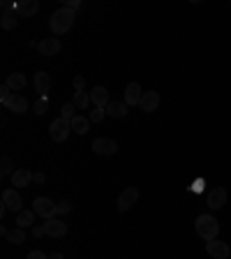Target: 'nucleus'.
Returning a JSON list of instances; mask_svg holds the SVG:
<instances>
[{"instance_id":"obj_1","label":"nucleus","mask_w":231,"mask_h":259,"mask_svg":"<svg viewBox=\"0 0 231 259\" xmlns=\"http://www.w3.org/2000/svg\"><path fill=\"white\" fill-rule=\"evenodd\" d=\"M74 19H77V12H72L70 7H58L56 12L51 14V19H49V28H51L53 35H65L70 33V28L74 26Z\"/></svg>"},{"instance_id":"obj_2","label":"nucleus","mask_w":231,"mask_h":259,"mask_svg":"<svg viewBox=\"0 0 231 259\" xmlns=\"http://www.w3.org/2000/svg\"><path fill=\"white\" fill-rule=\"evenodd\" d=\"M194 229H197V234L204 241H213V239H218V234H220V222L213 218L211 213H204V215H199L194 220Z\"/></svg>"},{"instance_id":"obj_3","label":"nucleus","mask_w":231,"mask_h":259,"mask_svg":"<svg viewBox=\"0 0 231 259\" xmlns=\"http://www.w3.org/2000/svg\"><path fill=\"white\" fill-rule=\"evenodd\" d=\"M70 130H72V123L65 118H56L51 120V125H49V134H51V139L56 144H63V141L70 137Z\"/></svg>"},{"instance_id":"obj_4","label":"nucleus","mask_w":231,"mask_h":259,"mask_svg":"<svg viewBox=\"0 0 231 259\" xmlns=\"http://www.w3.org/2000/svg\"><path fill=\"white\" fill-rule=\"evenodd\" d=\"M33 211L44 220L56 218V204H53L49 197H37V199L33 201Z\"/></svg>"},{"instance_id":"obj_5","label":"nucleus","mask_w":231,"mask_h":259,"mask_svg":"<svg viewBox=\"0 0 231 259\" xmlns=\"http://www.w3.org/2000/svg\"><path fill=\"white\" fill-rule=\"evenodd\" d=\"M225 204H227L225 187H213V190H208V194H206V206L211 208V211H220Z\"/></svg>"},{"instance_id":"obj_6","label":"nucleus","mask_w":231,"mask_h":259,"mask_svg":"<svg viewBox=\"0 0 231 259\" xmlns=\"http://www.w3.org/2000/svg\"><path fill=\"white\" fill-rule=\"evenodd\" d=\"M206 253L211 255L213 259H229V255H231V248L227 246L225 241H218V239H213V241H206Z\"/></svg>"},{"instance_id":"obj_7","label":"nucleus","mask_w":231,"mask_h":259,"mask_svg":"<svg viewBox=\"0 0 231 259\" xmlns=\"http://www.w3.org/2000/svg\"><path fill=\"white\" fill-rule=\"evenodd\" d=\"M2 204H5L9 211H14V213L23 211V199H21V194L16 192L14 187H7V190H2Z\"/></svg>"},{"instance_id":"obj_8","label":"nucleus","mask_w":231,"mask_h":259,"mask_svg":"<svg viewBox=\"0 0 231 259\" xmlns=\"http://www.w3.org/2000/svg\"><path fill=\"white\" fill-rule=\"evenodd\" d=\"M137 199H139V190H137V187H127L125 192H120L118 201H116V206H118L120 213H125V211H130V208L137 204Z\"/></svg>"},{"instance_id":"obj_9","label":"nucleus","mask_w":231,"mask_h":259,"mask_svg":"<svg viewBox=\"0 0 231 259\" xmlns=\"http://www.w3.org/2000/svg\"><path fill=\"white\" fill-rule=\"evenodd\" d=\"M92 151L97 155H113L116 151H118V144L113 139H106V137H97V139L92 141Z\"/></svg>"},{"instance_id":"obj_10","label":"nucleus","mask_w":231,"mask_h":259,"mask_svg":"<svg viewBox=\"0 0 231 259\" xmlns=\"http://www.w3.org/2000/svg\"><path fill=\"white\" fill-rule=\"evenodd\" d=\"M159 102H162V97H159L157 90H146L139 106H141V111H144V113H153V111H157Z\"/></svg>"},{"instance_id":"obj_11","label":"nucleus","mask_w":231,"mask_h":259,"mask_svg":"<svg viewBox=\"0 0 231 259\" xmlns=\"http://www.w3.org/2000/svg\"><path fill=\"white\" fill-rule=\"evenodd\" d=\"M63 49V44H60L58 37H46V40L37 42V51L42 53V56H46V58H51V56H56V53Z\"/></svg>"},{"instance_id":"obj_12","label":"nucleus","mask_w":231,"mask_h":259,"mask_svg":"<svg viewBox=\"0 0 231 259\" xmlns=\"http://www.w3.org/2000/svg\"><path fill=\"white\" fill-rule=\"evenodd\" d=\"M2 104H5L9 111H14V113H26L28 106H30L26 97H23V95H19V93H12L5 102H2Z\"/></svg>"},{"instance_id":"obj_13","label":"nucleus","mask_w":231,"mask_h":259,"mask_svg":"<svg viewBox=\"0 0 231 259\" xmlns=\"http://www.w3.org/2000/svg\"><path fill=\"white\" fill-rule=\"evenodd\" d=\"M44 227H46V236H51V239H63V236L67 234V225L58 218L46 220Z\"/></svg>"},{"instance_id":"obj_14","label":"nucleus","mask_w":231,"mask_h":259,"mask_svg":"<svg viewBox=\"0 0 231 259\" xmlns=\"http://www.w3.org/2000/svg\"><path fill=\"white\" fill-rule=\"evenodd\" d=\"M141 97H144V90H141V86H139L137 81L127 84V88H125V104L127 106H139V104H141Z\"/></svg>"},{"instance_id":"obj_15","label":"nucleus","mask_w":231,"mask_h":259,"mask_svg":"<svg viewBox=\"0 0 231 259\" xmlns=\"http://www.w3.org/2000/svg\"><path fill=\"white\" fill-rule=\"evenodd\" d=\"M35 90L40 93V97H49V90H51V77L46 72H37L33 79Z\"/></svg>"},{"instance_id":"obj_16","label":"nucleus","mask_w":231,"mask_h":259,"mask_svg":"<svg viewBox=\"0 0 231 259\" xmlns=\"http://www.w3.org/2000/svg\"><path fill=\"white\" fill-rule=\"evenodd\" d=\"M90 102L95 106H99V109H106L109 106V93H106L104 86H95L90 90Z\"/></svg>"},{"instance_id":"obj_17","label":"nucleus","mask_w":231,"mask_h":259,"mask_svg":"<svg viewBox=\"0 0 231 259\" xmlns=\"http://www.w3.org/2000/svg\"><path fill=\"white\" fill-rule=\"evenodd\" d=\"M33 183V172H28V169H16L12 173V185L14 187H26Z\"/></svg>"},{"instance_id":"obj_18","label":"nucleus","mask_w":231,"mask_h":259,"mask_svg":"<svg viewBox=\"0 0 231 259\" xmlns=\"http://www.w3.org/2000/svg\"><path fill=\"white\" fill-rule=\"evenodd\" d=\"M14 12L23 14V16H33V14L40 12V2H37V0H26V2H19V5L14 7Z\"/></svg>"},{"instance_id":"obj_19","label":"nucleus","mask_w":231,"mask_h":259,"mask_svg":"<svg viewBox=\"0 0 231 259\" xmlns=\"http://www.w3.org/2000/svg\"><path fill=\"white\" fill-rule=\"evenodd\" d=\"M127 109H130V106H127L125 102H109V106H106V116H111V118H125Z\"/></svg>"},{"instance_id":"obj_20","label":"nucleus","mask_w":231,"mask_h":259,"mask_svg":"<svg viewBox=\"0 0 231 259\" xmlns=\"http://www.w3.org/2000/svg\"><path fill=\"white\" fill-rule=\"evenodd\" d=\"M5 84L12 88V93H14V90H23V88H26V84H28V79H26V74L14 72V74H9V77H7Z\"/></svg>"},{"instance_id":"obj_21","label":"nucleus","mask_w":231,"mask_h":259,"mask_svg":"<svg viewBox=\"0 0 231 259\" xmlns=\"http://www.w3.org/2000/svg\"><path fill=\"white\" fill-rule=\"evenodd\" d=\"M88 130H90V118L88 116H74L72 118V132H77V134H86Z\"/></svg>"},{"instance_id":"obj_22","label":"nucleus","mask_w":231,"mask_h":259,"mask_svg":"<svg viewBox=\"0 0 231 259\" xmlns=\"http://www.w3.org/2000/svg\"><path fill=\"white\" fill-rule=\"evenodd\" d=\"M35 215H37L35 211L16 213V227H21V229H26V227H35Z\"/></svg>"},{"instance_id":"obj_23","label":"nucleus","mask_w":231,"mask_h":259,"mask_svg":"<svg viewBox=\"0 0 231 259\" xmlns=\"http://www.w3.org/2000/svg\"><path fill=\"white\" fill-rule=\"evenodd\" d=\"M16 23H19V19H16V12H2V16H0V26L5 28V30H14L16 28Z\"/></svg>"},{"instance_id":"obj_24","label":"nucleus","mask_w":231,"mask_h":259,"mask_svg":"<svg viewBox=\"0 0 231 259\" xmlns=\"http://www.w3.org/2000/svg\"><path fill=\"white\" fill-rule=\"evenodd\" d=\"M72 104L77 106V109H88V104H92L90 102V93H74V97H72Z\"/></svg>"},{"instance_id":"obj_25","label":"nucleus","mask_w":231,"mask_h":259,"mask_svg":"<svg viewBox=\"0 0 231 259\" xmlns=\"http://www.w3.org/2000/svg\"><path fill=\"white\" fill-rule=\"evenodd\" d=\"M7 241L14 243V246H21V243L26 241V232H23L21 227H14V229H9V234H7Z\"/></svg>"},{"instance_id":"obj_26","label":"nucleus","mask_w":231,"mask_h":259,"mask_svg":"<svg viewBox=\"0 0 231 259\" xmlns=\"http://www.w3.org/2000/svg\"><path fill=\"white\" fill-rule=\"evenodd\" d=\"M77 106L72 104V102H70V104H63V109H60V118H65V120H70V123H72V118L74 116H77Z\"/></svg>"},{"instance_id":"obj_27","label":"nucleus","mask_w":231,"mask_h":259,"mask_svg":"<svg viewBox=\"0 0 231 259\" xmlns=\"http://www.w3.org/2000/svg\"><path fill=\"white\" fill-rule=\"evenodd\" d=\"M106 116V109H99V106H92V111L88 113V118H90V123H102Z\"/></svg>"},{"instance_id":"obj_28","label":"nucleus","mask_w":231,"mask_h":259,"mask_svg":"<svg viewBox=\"0 0 231 259\" xmlns=\"http://www.w3.org/2000/svg\"><path fill=\"white\" fill-rule=\"evenodd\" d=\"M46 109H49V100H46V97H40V100H37V102L33 104L35 116H44Z\"/></svg>"},{"instance_id":"obj_29","label":"nucleus","mask_w":231,"mask_h":259,"mask_svg":"<svg viewBox=\"0 0 231 259\" xmlns=\"http://www.w3.org/2000/svg\"><path fill=\"white\" fill-rule=\"evenodd\" d=\"M0 176H2V178H5V176H12L14 173V167H12V160L9 158H2V162H0Z\"/></svg>"},{"instance_id":"obj_30","label":"nucleus","mask_w":231,"mask_h":259,"mask_svg":"<svg viewBox=\"0 0 231 259\" xmlns=\"http://www.w3.org/2000/svg\"><path fill=\"white\" fill-rule=\"evenodd\" d=\"M72 211V204L70 201H58L56 204V215H65V213Z\"/></svg>"},{"instance_id":"obj_31","label":"nucleus","mask_w":231,"mask_h":259,"mask_svg":"<svg viewBox=\"0 0 231 259\" xmlns=\"http://www.w3.org/2000/svg\"><path fill=\"white\" fill-rule=\"evenodd\" d=\"M74 90H77V93H83V90H86V77H74Z\"/></svg>"},{"instance_id":"obj_32","label":"nucleus","mask_w":231,"mask_h":259,"mask_svg":"<svg viewBox=\"0 0 231 259\" xmlns=\"http://www.w3.org/2000/svg\"><path fill=\"white\" fill-rule=\"evenodd\" d=\"M9 95H12V88L7 86V84H2V86H0V102H5Z\"/></svg>"},{"instance_id":"obj_33","label":"nucleus","mask_w":231,"mask_h":259,"mask_svg":"<svg viewBox=\"0 0 231 259\" xmlns=\"http://www.w3.org/2000/svg\"><path fill=\"white\" fill-rule=\"evenodd\" d=\"M44 234H46V227L44 225H35L33 227V236H35V239H42Z\"/></svg>"},{"instance_id":"obj_34","label":"nucleus","mask_w":231,"mask_h":259,"mask_svg":"<svg viewBox=\"0 0 231 259\" xmlns=\"http://www.w3.org/2000/svg\"><path fill=\"white\" fill-rule=\"evenodd\" d=\"M26 259H49V257H46V255L42 253V250H30Z\"/></svg>"},{"instance_id":"obj_35","label":"nucleus","mask_w":231,"mask_h":259,"mask_svg":"<svg viewBox=\"0 0 231 259\" xmlns=\"http://www.w3.org/2000/svg\"><path fill=\"white\" fill-rule=\"evenodd\" d=\"M44 180H46V176H44V173H42V172H35V173H33V183H37V185H42Z\"/></svg>"},{"instance_id":"obj_36","label":"nucleus","mask_w":231,"mask_h":259,"mask_svg":"<svg viewBox=\"0 0 231 259\" xmlns=\"http://www.w3.org/2000/svg\"><path fill=\"white\" fill-rule=\"evenodd\" d=\"M65 7H70L72 12H77V9L81 7V2H79V0H65Z\"/></svg>"},{"instance_id":"obj_37","label":"nucleus","mask_w":231,"mask_h":259,"mask_svg":"<svg viewBox=\"0 0 231 259\" xmlns=\"http://www.w3.org/2000/svg\"><path fill=\"white\" fill-rule=\"evenodd\" d=\"M192 190H194V192H201V190H204V180H201V178L194 180V185H192Z\"/></svg>"},{"instance_id":"obj_38","label":"nucleus","mask_w":231,"mask_h":259,"mask_svg":"<svg viewBox=\"0 0 231 259\" xmlns=\"http://www.w3.org/2000/svg\"><path fill=\"white\" fill-rule=\"evenodd\" d=\"M49 259H65V257H63L60 253H51V255H49Z\"/></svg>"}]
</instances>
